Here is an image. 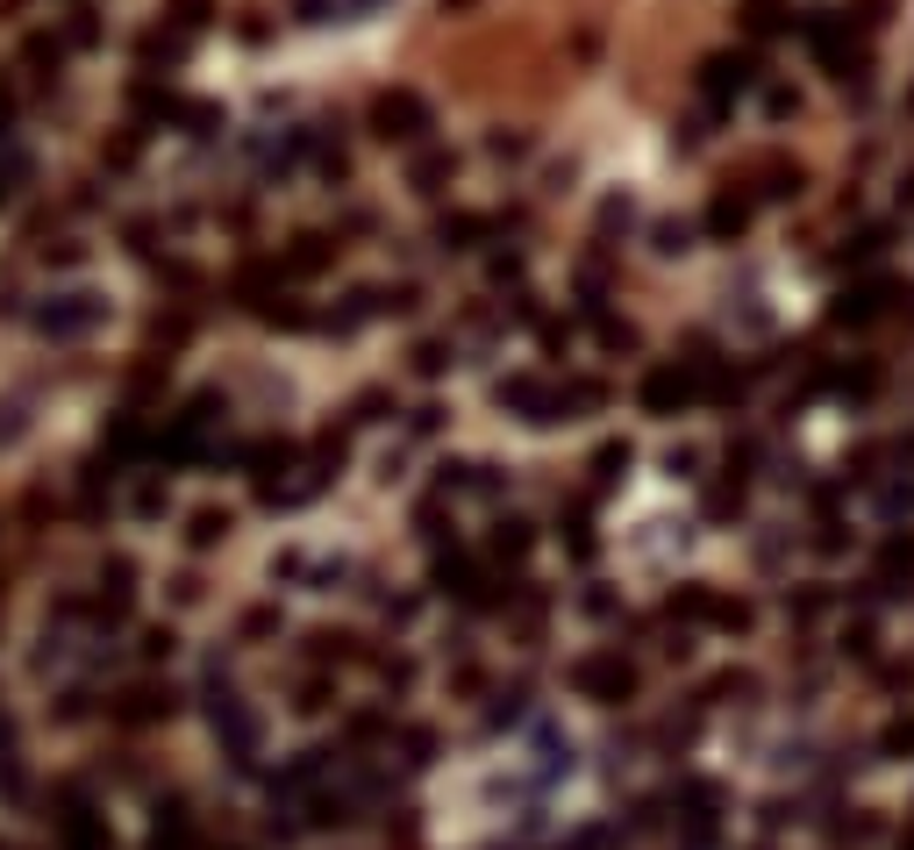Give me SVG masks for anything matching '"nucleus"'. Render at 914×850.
Here are the masks:
<instances>
[{
    "label": "nucleus",
    "instance_id": "1",
    "mask_svg": "<svg viewBox=\"0 0 914 850\" xmlns=\"http://www.w3.org/2000/svg\"><path fill=\"white\" fill-rule=\"evenodd\" d=\"M29 322H36L51 343H72V337H94V329L108 322V300H100V294H51Z\"/></svg>",
    "mask_w": 914,
    "mask_h": 850
},
{
    "label": "nucleus",
    "instance_id": "2",
    "mask_svg": "<svg viewBox=\"0 0 914 850\" xmlns=\"http://www.w3.org/2000/svg\"><path fill=\"white\" fill-rule=\"evenodd\" d=\"M372 129L386 136V144H422V136H429V100L422 94H379L372 100Z\"/></svg>",
    "mask_w": 914,
    "mask_h": 850
},
{
    "label": "nucleus",
    "instance_id": "3",
    "mask_svg": "<svg viewBox=\"0 0 914 850\" xmlns=\"http://www.w3.org/2000/svg\"><path fill=\"white\" fill-rule=\"evenodd\" d=\"M800 29H807V43H815V51H821V57H829V65H836V79H850V72H864V51H858V43H850L843 14L815 8V14H807Z\"/></svg>",
    "mask_w": 914,
    "mask_h": 850
},
{
    "label": "nucleus",
    "instance_id": "4",
    "mask_svg": "<svg viewBox=\"0 0 914 850\" xmlns=\"http://www.w3.org/2000/svg\"><path fill=\"white\" fill-rule=\"evenodd\" d=\"M57 843H65V850H115V843H108V815H94L79 794H65V815H57Z\"/></svg>",
    "mask_w": 914,
    "mask_h": 850
},
{
    "label": "nucleus",
    "instance_id": "5",
    "mask_svg": "<svg viewBox=\"0 0 914 850\" xmlns=\"http://www.w3.org/2000/svg\"><path fill=\"white\" fill-rule=\"evenodd\" d=\"M886 300H893V286H850L843 300H836V322L843 329H864V322H879V315H886Z\"/></svg>",
    "mask_w": 914,
    "mask_h": 850
},
{
    "label": "nucleus",
    "instance_id": "6",
    "mask_svg": "<svg viewBox=\"0 0 914 850\" xmlns=\"http://www.w3.org/2000/svg\"><path fill=\"white\" fill-rule=\"evenodd\" d=\"M757 79V65L751 57H708V65H700V86H708L714 100H729V94H743V86Z\"/></svg>",
    "mask_w": 914,
    "mask_h": 850
},
{
    "label": "nucleus",
    "instance_id": "7",
    "mask_svg": "<svg viewBox=\"0 0 914 850\" xmlns=\"http://www.w3.org/2000/svg\"><path fill=\"white\" fill-rule=\"evenodd\" d=\"M329 257H337V243H329V236H300L294 251L279 257V272H294V279H308V272H322V265H329Z\"/></svg>",
    "mask_w": 914,
    "mask_h": 850
},
{
    "label": "nucleus",
    "instance_id": "8",
    "mask_svg": "<svg viewBox=\"0 0 914 850\" xmlns=\"http://www.w3.org/2000/svg\"><path fill=\"white\" fill-rule=\"evenodd\" d=\"M686 393H693V379H686V372H650L644 379V407H658V415H665V407H679Z\"/></svg>",
    "mask_w": 914,
    "mask_h": 850
},
{
    "label": "nucleus",
    "instance_id": "9",
    "mask_svg": "<svg viewBox=\"0 0 914 850\" xmlns=\"http://www.w3.org/2000/svg\"><path fill=\"white\" fill-rule=\"evenodd\" d=\"M743 222H751V201H736V193H722V201L708 208V230H714V236H736Z\"/></svg>",
    "mask_w": 914,
    "mask_h": 850
},
{
    "label": "nucleus",
    "instance_id": "10",
    "mask_svg": "<svg viewBox=\"0 0 914 850\" xmlns=\"http://www.w3.org/2000/svg\"><path fill=\"white\" fill-rule=\"evenodd\" d=\"M129 580H136V572L121 565V557L100 572V607H108V615H121V607H129Z\"/></svg>",
    "mask_w": 914,
    "mask_h": 850
},
{
    "label": "nucleus",
    "instance_id": "11",
    "mask_svg": "<svg viewBox=\"0 0 914 850\" xmlns=\"http://www.w3.org/2000/svg\"><path fill=\"white\" fill-rule=\"evenodd\" d=\"M208 14H215V0H172V29H179V36L208 29Z\"/></svg>",
    "mask_w": 914,
    "mask_h": 850
},
{
    "label": "nucleus",
    "instance_id": "12",
    "mask_svg": "<svg viewBox=\"0 0 914 850\" xmlns=\"http://www.w3.org/2000/svg\"><path fill=\"white\" fill-rule=\"evenodd\" d=\"M22 172H29V158L0 144V208H8V193H14V187H22Z\"/></svg>",
    "mask_w": 914,
    "mask_h": 850
},
{
    "label": "nucleus",
    "instance_id": "13",
    "mask_svg": "<svg viewBox=\"0 0 914 850\" xmlns=\"http://www.w3.org/2000/svg\"><path fill=\"white\" fill-rule=\"evenodd\" d=\"M65 43H72V51H94V43H100V22H94V14H72V22H65Z\"/></svg>",
    "mask_w": 914,
    "mask_h": 850
},
{
    "label": "nucleus",
    "instance_id": "14",
    "mask_svg": "<svg viewBox=\"0 0 914 850\" xmlns=\"http://www.w3.org/2000/svg\"><path fill=\"white\" fill-rule=\"evenodd\" d=\"M436 179H450V158H444V150H429V158L415 164V187L422 193H436Z\"/></svg>",
    "mask_w": 914,
    "mask_h": 850
},
{
    "label": "nucleus",
    "instance_id": "15",
    "mask_svg": "<svg viewBox=\"0 0 914 850\" xmlns=\"http://www.w3.org/2000/svg\"><path fill=\"white\" fill-rule=\"evenodd\" d=\"M479 230H486V222H479V215H450V222H444V243H457V251H465V243H471V236H479Z\"/></svg>",
    "mask_w": 914,
    "mask_h": 850
},
{
    "label": "nucleus",
    "instance_id": "16",
    "mask_svg": "<svg viewBox=\"0 0 914 850\" xmlns=\"http://www.w3.org/2000/svg\"><path fill=\"white\" fill-rule=\"evenodd\" d=\"M772 29H779V8H772V0H757V8H751V36H772Z\"/></svg>",
    "mask_w": 914,
    "mask_h": 850
},
{
    "label": "nucleus",
    "instance_id": "17",
    "mask_svg": "<svg viewBox=\"0 0 914 850\" xmlns=\"http://www.w3.org/2000/svg\"><path fill=\"white\" fill-rule=\"evenodd\" d=\"M222 529H228V522H222V514H193V543H215V536H222Z\"/></svg>",
    "mask_w": 914,
    "mask_h": 850
},
{
    "label": "nucleus",
    "instance_id": "18",
    "mask_svg": "<svg viewBox=\"0 0 914 850\" xmlns=\"http://www.w3.org/2000/svg\"><path fill=\"white\" fill-rule=\"evenodd\" d=\"M8 121H14V86H0V144H8Z\"/></svg>",
    "mask_w": 914,
    "mask_h": 850
},
{
    "label": "nucleus",
    "instance_id": "19",
    "mask_svg": "<svg viewBox=\"0 0 914 850\" xmlns=\"http://www.w3.org/2000/svg\"><path fill=\"white\" fill-rule=\"evenodd\" d=\"M858 8H864V22H886V8H893V0H858Z\"/></svg>",
    "mask_w": 914,
    "mask_h": 850
},
{
    "label": "nucleus",
    "instance_id": "20",
    "mask_svg": "<svg viewBox=\"0 0 914 850\" xmlns=\"http://www.w3.org/2000/svg\"><path fill=\"white\" fill-rule=\"evenodd\" d=\"M0 850H8V843H0Z\"/></svg>",
    "mask_w": 914,
    "mask_h": 850
}]
</instances>
